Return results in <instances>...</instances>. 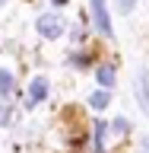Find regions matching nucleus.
<instances>
[{
    "mask_svg": "<svg viewBox=\"0 0 149 153\" xmlns=\"http://www.w3.org/2000/svg\"><path fill=\"white\" fill-rule=\"evenodd\" d=\"M0 96H3V99L13 96V74H10V70H0Z\"/></svg>",
    "mask_w": 149,
    "mask_h": 153,
    "instance_id": "nucleus-5",
    "label": "nucleus"
},
{
    "mask_svg": "<svg viewBox=\"0 0 149 153\" xmlns=\"http://www.w3.org/2000/svg\"><path fill=\"white\" fill-rule=\"evenodd\" d=\"M3 3H7V0H0V7H3Z\"/></svg>",
    "mask_w": 149,
    "mask_h": 153,
    "instance_id": "nucleus-14",
    "label": "nucleus"
},
{
    "mask_svg": "<svg viewBox=\"0 0 149 153\" xmlns=\"http://www.w3.org/2000/svg\"><path fill=\"white\" fill-rule=\"evenodd\" d=\"M114 131H117V134H127V121H124V118H117V121H114Z\"/></svg>",
    "mask_w": 149,
    "mask_h": 153,
    "instance_id": "nucleus-11",
    "label": "nucleus"
},
{
    "mask_svg": "<svg viewBox=\"0 0 149 153\" xmlns=\"http://www.w3.org/2000/svg\"><path fill=\"white\" fill-rule=\"evenodd\" d=\"M92 19H95V26H98V32L111 35V19H108V7H105V0H92Z\"/></svg>",
    "mask_w": 149,
    "mask_h": 153,
    "instance_id": "nucleus-3",
    "label": "nucleus"
},
{
    "mask_svg": "<svg viewBox=\"0 0 149 153\" xmlns=\"http://www.w3.org/2000/svg\"><path fill=\"white\" fill-rule=\"evenodd\" d=\"M105 128H108V124H102V121L95 124V150L98 153H105Z\"/></svg>",
    "mask_w": 149,
    "mask_h": 153,
    "instance_id": "nucleus-8",
    "label": "nucleus"
},
{
    "mask_svg": "<svg viewBox=\"0 0 149 153\" xmlns=\"http://www.w3.org/2000/svg\"><path fill=\"white\" fill-rule=\"evenodd\" d=\"M89 105H92V108H98V112H102L105 105H108V93H105V89H102V93H92V96H89Z\"/></svg>",
    "mask_w": 149,
    "mask_h": 153,
    "instance_id": "nucleus-7",
    "label": "nucleus"
},
{
    "mask_svg": "<svg viewBox=\"0 0 149 153\" xmlns=\"http://www.w3.org/2000/svg\"><path fill=\"white\" fill-rule=\"evenodd\" d=\"M140 153H149V137H143V140H140Z\"/></svg>",
    "mask_w": 149,
    "mask_h": 153,
    "instance_id": "nucleus-12",
    "label": "nucleus"
},
{
    "mask_svg": "<svg viewBox=\"0 0 149 153\" xmlns=\"http://www.w3.org/2000/svg\"><path fill=\"white\" fill-rule=\"evenodd\" d=\"M133 3H137V0H114V7L121 10V13H130V10H133Z\"/></svg>",
    "mask_w": 149,
    "mask_h": 153,
    "instance_id": "nucleus-9",
    "label": "nucleus"
},
{
    "mask_svg": "<svg viewBox=\"0 0 149 153\" xmlns=\"http://www.w3.org/2000/svg\"><path fill=\"white\" fill-rule=\"evenodd\" d=\"M45 96H48V80L45 76H35V80H32V83H29V108H32V105H38V102H45Z\"/></svg>",
    "mask_w": 149,
    "mask_h": 153,
    "instance_id": "nucleus-4",
    "label": "nucleus"
},
{
    "mask_svg": "<svg viewBox=\"0 0 149 153\" xmlns=\"http://www.w3.org/2000/svg\"><path fill=\"white\" fill-rule=\"evenodd\" d=\"M54 3H57V7H64V3H70V0H54Z\"/></svg>",
    "mask_w": 149,
    "mask_h": 153,
    "instance_id": "nucleus-13",
    "label": "nucleus"
},
{
    "mask_svg": "<svg viewBox=\"0 0 149 153\" xmlns=\"http://www.w3.org/2000/svg\"><path fill=\"white\" fill-rule=\"evenodd\" d=\"M133 89H137V102H140V108L149 112V74H146V67H137Z\"/></svg>",
    "mask_w": 149,
    "mask_h": 153,
    "instance_id": "nucleus-2",
    "label": "nucleus"
},
{
    "mask_svg": "<svg viewBox=\"0 0 149 153\" xmlns=\"http://www.w3.org/2000/svg\"><path fill=\"white\" fill-rule=\"evenodd\" d=\"M64 29H67V22L57 16V13L38 16V35H41V38H60V35H64Z\"/></svg>",
    "mask_w": 149,
    "mask_h": 153,
    "instance_id": "nucleus-1",
    "label": "nucleus"
},
{
    "mask_svg": "<svg viewBox=\"0 0 149 153\" xmlns=\"http://www.w3.org/2000/svg\"><path fill=\"white\" fill-rule=\"evenodd\" d=\"M10 118H13V115H10V108H7V105H0V128H3V124H10Z\"/></svg>",
    "mask_w": 149,
    "mask_h": 153,
    "instance_id": "nucleus-10",
    "label": "nucleus"
},
{
    "mask_svg": "<svg viewBox=\"0 0 149 153\" xmlns=\"http://www.w3.org/2000/svg\"><path fill=\"white\" fill-rule=\"evenodd\" d=\"M95 76H98V83H102L105 89H111V86H114V67H98V74H95Z\"/></svg>",
    "mask_w": 149,
    "mask_h": 153,
    "instance_id": "nucleus-6",
    "label": "nucleus"
}]
</instances>
